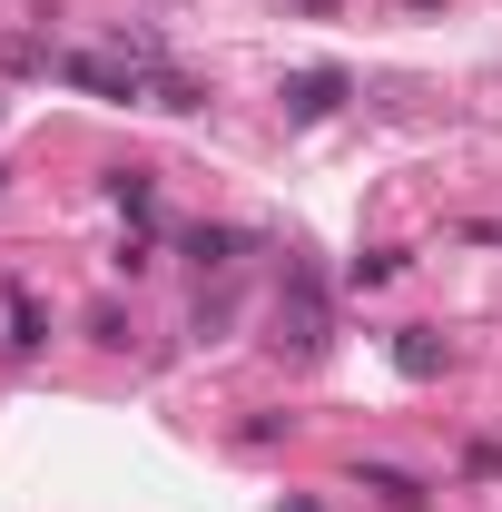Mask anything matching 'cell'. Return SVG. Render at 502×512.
<instances>
[{
  "label": "cell",
  "mask_w": 502,
  "mask_h": 512,
  "mask_svg": "<svg viewBox=\"0 0 502 512\" xmlns=\"http://www.w3.org/2000/svg\"><path fill=\"white\" fill-rule=\"evenodd\" d=\"M276 325H286L276 345H296V355H325V276H315V266H296V276H286V306H276Z\"/></svg>",
  "instance_id": "6da1fadb"
},
{
  "label": "cell",
  "mask_w": 502,
  "mask_h": 512,
  "mask_svg": "<svg viewBox=\"0 0 502 512\" xmlns=\"http://www.w3.org/2000/svg\"><path fill=\"white\" fill-rule=\"evenodd\" d=\"M69 79V89H89V99H148V69H119V60H99V50H60V60H50Z\"/></svg>",
  "instance_id": "7a4b0ae2"
},
{
  "label": "cell",
  "mask_w": 502,
  "mask_h": 512,
  "mask_svg": "<svg viewBox=\"0 0 502 512\" xmlns=\"http://www.w3.org/2000/svg\"><path fill=\"white\" fill-rule=\"evenodd\" d=\"M345 89H355L345 69H296L276 99H286V119H335V109H345Z\"/></svg>",
  "instance_id": "3957f363"
},
{
  "label": "cell",
  "mask_w": 502,
  "mask_h": 512,
  "mask_svg": "<svg viewBox=\"0 0 502 512\" xmlns=\"http://www.w3.org/2000/svg\"><path fill=\"white\" fill-rule=\"evenodd\" d=\"M0 316H10V335H0V345H10L20 365L50 345V316H40V296H30V286H0Z\"/></svg>",
  "instance_id": "277c9868"
},
{
  "label": "cell",
  "mask_w": 502,
  "mask_h": 512,
  "mask_svg": "<svg viewBox=\"0 0 502 512\" xmlns=\"http://www.w3.org/2000/svg\"><path fill=\"white\" fill-rule=\"evenodd\" d=\"M355 483H365L384 512H424V503H434V483H414L404 463H355Z\"/></svg>",
  "instance_id": "5b68a950"
},
{
  "label": "cell",
  "mask_w": 502,
  "mask_h": 512,
  "mask_svg": "<svg viewBox=\"0 0 502 512\" xmlns=\"http://www.w3.org/2000/svg\"><path fill=\"white\" fill-rule=\"evenodd\" d=\"M178 247L197 256V276H227V266H237V247H247V237H237V227H188Z\"/></svg>",
  "instance_id": "8992f818"
},
{
  "label": "cell",
  "mask_w": 502,
  "mask_h": 512,
  "mask_svg": "<svg viewBox=\"0 0 502 512\" xmlns=\"http://www.w3.org/2000/svg\"><path fill=\"white\" fill-rule=\"evenodd\" d=\"M148 109H168V119H197V109H207V89H197L188 69H158V79H148Z\"/></svg>",
  "instance_id": "52a82bcc"
},
{
  "label": "cell",
  "mask_w": 502,
  "mask_h": 512,
  "mask_svg": "<svg viewBox=\"0 0 502 512\" xmlns=\"http://www.w3.org/2000/svg\"><path fill=\"white\" fill-rule=\"evenodd\" d=\"M394 375H414V384H434V375H443V345L424 335V325H404V335H394Z\"/></svg>",
  "instance_id": "ba28073f"
},
{
  "label": "cell",
  "mask_w": 502,
  "mask_h": 512,
  "mask_svg": "<svg viewBox=\"0 0 502 512\" xmlns=\"http://www.w3.org/2000/svg\"><path fill=\"white\" fill-rule=\"evenodd\" d=\"M197 345H217V325H237V296H227V286H217V296H197Z\"/></svg>",
  "instance_id": "9c48e42d"
},
{
  "label": "cell",
  "mask_w": 502,
  "mask_h": 512,
  "mask_svg": "<svg viewBox=\"0 0 502 512\" xmlns=\"http://www.w3.org/2000/svg\"><path fill=\"white\" fill-rule=\"evenodd\" d=\"M109 197H119L128 217H148V207H158V188H148V168H119V178H109Z\"/></svg>",
  "instance_id": "30bf717a"
},
{
  "label": "cell",
  "mask_w": 502,
  "mask_h": 512,
  "mask_svg": "<svg viewBox=\"0 0 502 512\" xmlns=\"http://www.w3.org/2000/svg\"><path fill=\"white\" fill-rule=\"evenodd\" d=\"M404 10H443V0H404Z\"/></svg>",
  "instance_id": "8fae6325"
}]
</instances>
